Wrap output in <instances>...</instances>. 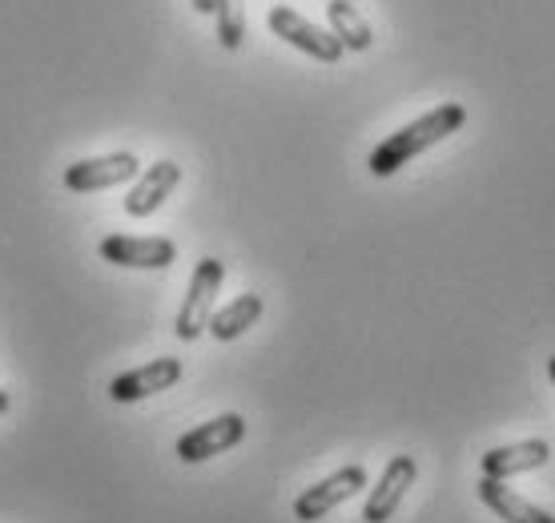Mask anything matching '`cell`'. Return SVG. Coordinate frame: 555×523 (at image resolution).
I'll return each mask as SVG.
<instances>
[{"label": "cell", "instance_id": "15", "mask_svg": "<svg viewBox=\"0 0 555 523\" xmlns=\"http://www.w3.org/2000/svg\"><path fill=\"white\" fill-rule=\"evenodd\" d=\"M214 16H218V41H222V49H242V41H246V0H218V9H214Z\"/></svg>", "mask_w": 555, "mask_h": 523}, {"label": "cell", "instance_id": "6", "mask_svg": "<svg viewBox=\"0 0 555 523\" xmlns=\"http://www.w3.org/2000/svg\"><path fill=\"white\" fill-rule=\"evenodd\" d=\"M101 258L126 270H166L178 262V246L169 238H133V234H109L101 238Z\"/></svg>", "mask_w": 555, "mask_h": 523}, {"label": "cell", "instance_id": "17", "mask_svg": "<svg viewBox=\"0 0 555 523\" xmlns=\"http://www.w3.org/2000/svg\"><path fill=\"white\" fill-rule=\"evenodd\" d=\"M9 411V391H0V414Z\"/></svg>", "mask_w": 555, "mask_h": 523}, {"label": "cell", "instance_id": "10", "mask_svg": "<svg viewBox=\"0 0 555 523\" xmlns=\"http://www.w3.org/2000/svg\"><path fill=\"white\" fill-rule=\"evenodd\" d=\"M181 379V362L178 358H153L138 371H126L117 374L109 383V399L113 403H138V399H150L157 391H169V386Z\"/></svg>", "mask_w": 555, "mask_h": 523}, {"label": "cell", "instance_id": "12", "mask_svg": "<svg viewBox=\"0 0 555 523\" xmlns=\"http://www.w3.org/2000/svg\"><path fill=\"white\" fill-rule=\"evenodd\" d=\"M479 499H483L487 508L495 511L500 520H507V523H555L547 511H540L535 503H528L519 492H512L507 483L491 480V475H483V480H479Z\"/></svg>", "mask_w": 555, "mask_h": 523}, {"label": "cell", "instance_id": "5", "mask_svg": "<svg viewBox=\"0 0 555 523\" xmlns=\"http://www.w3.org/2000/svg\"><path fill=\"white\" fill-rule=\"evenodd\" d=\"M141 174V162L133 153H105V157H85L65 169V190L73 193H98L126 186Z\"/></svg>", "mask_w": 555, "mask_h": 523}, {"label": "cell", "instance_id": "1", "mask_svg": "<svg viewBox=\"0 0 555 523\" xmlns=\"http://www.w3.org/2000/svg\"><path fill=\"white\" fill-rule=\"evenodd\" d=\"M463 125H467V110H463L459 101H443V105H435L430 113H423L418 122L403 125L399 133H390V138L378 141L366 166H371L375 178H390V174H399L406 162H415L418 153H427L430 145H439V141H447L451 133H459Z\"/></svg>", "mask_w": 555, "mask_h": 523}, {"label": "cell", "instance_id": "2", "mask_svg": "<svg viewBox=\"0 0 555 523\" xmlns=\"http://www.w3.org/2000/svg\"><path fill=\"white\" fill-rule=\"evenodd\" d=\"M222 278H225L222 258L197 262L194 278H190V290H185V303H181V310H178V322H173V331H178L181 343H194L197 334L209 331L214 298H218V290H222Z\"/></svg>", "mask_w": 555, "mask_h": 523}, {"label": "cell", "instance_id": "18", "mask_svg": "<svg viewBox=\"0 0 555 523\" xmlns=\"http://www.w3.org/2000/svg\"><path fill=\"white\" fill-rule=\"evenodd\" d=\"M547 374H552V383H555V355L547 358Z\"/></svg>", "mask_w": 555, "mask_h": 523}, {"label": "cell", "instance_id": "4", "mask_svg": "<svg viewBox=\"0 0 555 523\" xmlns=\"http://www.w3.org/2000/svg\"><path fill=\"white\" fill-rule=\"evenodd\" d=\"M366 487V471L359 463H350V468H338L334 475L319 480L314 487H306L302 496L294 499V520L302 523H319L326 520L334 508H343L347 499H354Z\"/></svg>", "mask_w": 555, "mask_h": 523}, {"label": "cell", "instance_id": "8", "mask_svg": "<svg viewBox=\"0 0 555 523\" xmlns=\"http://www.w3.org/2000/svg\"><path fill=\"white\" fill-rule=\"evenodd\" d=\"M418 463L411 455H395L387 468H383V480L375 483V492L366 496V508H362V520L366 523H387L395 520V511L403 503L406 487H415Z\"/></svg>", "mask_w": 555, "mask_h": 523}, {"label": "cell", "instance_id": "14", "mask_svg": "<svg viewBox=\"0 0 555 523\" xmlns=\"http://www.w3.org/2000/svg\"><path fill=\"white\" fill-rule=\"evenodd\" d=\"M326 21H331V33L343 41V49L350 53H362V49H371V25L359 16V9L350 4V0H331L326 4Z\"/></svg>", "mask_w": 555, "mask_h": 523}, {"label": "cell", "instance_id": "11", "mask_svg": "<svg viewBox=\"0 0 555 523\" xmlns=\"http://www.w3.org/2000/svg\"><path fill=\"white\" fill-rule=\"evenodd\" d=\"M547 459H552L547 439H524V443H512V447H491L483 455V475L507 480V475H524V471L543 468Z\"/></svg>", "mask_w": 555, "mask_h": 523}, {"label": "cell", "instance_id": "9", "mask_svg": "<svg viewBox=\"0 0 555 523\" xmlns=\"http://www.w3.org/2000/svg\"><path fill=\"white\" fill-rule=\"evenodd\" d=\"M181 166L178 162H153L150 169H141L133 178V190L126 193V214L129 218H150L166 206V197L178 190Z\"/></svg>", "mask_w": 555, "mask_h": 523}, {"label": "cell", "instance_id": "3", "mask_svg": "<svg viewBox=\"0 0 555 523\" xmlns=\"http://www.w3.org/2000/svg\"><path fill=\"white\" fill-rule=\"evenodd\" d=\"M266 25H270L274 37H282V41L294 44V49H302L306 56H314V61H322V65H338L343 53H347L343 41L334 37L331 28H319L314 21H306L302 13H294V9H286V4H274L270 16H266Z\"/></svg>", "mask_w": 555, "mask_h": 523}, {"label": "cell", "instance_id": "7", "mask_svg": "<svg viewBox=\"0 0 555 523\" xmlns=\"http://www.w3.org/2000/svg\"><path fill=\"white\" fill-rule=\"evenodd\" d=\"M246 439V419L242 414H218V419H209L202 428L185 431L178 439V459L181 463H206L214 455L230 451L237 443Z\"/></svg>", "mask_w": 555, "mask_h": 523}, {"label": "cell", "instance_id": "13", "mask_svg": "<svg viewBox=\"0 0 555 523\" xmlns=\"http://www.w3.org/2000/svg\"><path fill=\"white\" fill-rule=\"evenodd\" d=\"M262 310H266L262 294H237L230 306L214 310V318H209V334H214L218 343H234V339H242V334L262 318Z\"/></svg>", "mask_w": 555, "mask_h": 523}, {"label": "cell", "instance_id": "16", "mask_svg": "<svg viewBox=\"0 0 555 523\" xmlns=\"http://www.w3.org/2000/svg\"><path fill=\"white\" fill-rule=\"evenodd\" d=\"M190 4H194L197 13H214L218 9V0H190Z\"/></svg>", "mask_w": 555, "mask_h": 523}]
</instances>
